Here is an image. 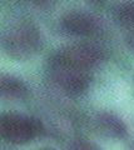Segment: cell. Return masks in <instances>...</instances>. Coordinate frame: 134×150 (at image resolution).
I'll use <instances>...</instances> for the list:
<instances>
[{
    "label": "cell",
    "instance_id": "obj_1",
    "mask_svg": "<svg viewBox=\"0 0 134 150\" xmlns=\"http://www.w3.org/2000/svg\"><path fill=\"white\" fill-rule=\"evenodd\" d=\"M43 45L41 33L30 20H19L8 25L0 33V49L5 55L24 62L39 53Z\"/></svg>",
    "mask_w": 134,
    "mask_h": 150
},
{
    "label": "cell",
    "instance_id": "obj_2",
    "mask_svg": "<svg viewBox=\"0 0 134 150\" xmlns=\"http://www.w3.org/2000/svg\"><path fill=\"white\" fill-rule=\"evenodd\" d=\"M43 123L34 116L15 111L0 114V139L9 144L24 145L44 134Z\"/></svg>",
    "mask_w": 134,
    "mask_h": 150
},
{
    "label": "cell",
    "instance_id": "obj_3",
    "mask_svg": "<svg viewBox=\"0 0 134 150\" xmlns=\"http://www.w3.org/2000/svg\"><path fill=\"white\" fill-rule=\"evenodd\" d=\"M49 73L53 81L69 96L83 95L89 89L91 83L89 70L59 62L53 56L49 60Z\"/></svg>",
    "mask_w": 134,
    "mask_h": 150
},
{
    "label": "cell",
    "instance_id": "obj_4",
    "mask_svg": "<svg viewBox=\"0 0 134 150\" xmlns=\"http://www.w3.org/2000/svg\"><path fill=\"white\" fill-rule=\"evenodd\" d=\"M52 56L59 62L90 71L104 60V51L93 44H74L57 50Z\"/></svg>",
    "mask_w": 134,
    "mask_h": 150
},
{
    "label": "cell",
    "instance_id": "obj_5",
    "mask_svg": "<svg viewBox=\"0 0 134 150\" xmlns=\"http://www.w3.org/2000/svg\"><path fill=\"white\" fill-rule=\"evenodd\" d=\"M60 26L64 33L72 36H93L99 30L96 19L84 11H69L62 18Z\"/></svg>",
    "mask_w": 134,
    "mask_h": 150
},
{
    "label": "cell",
    "instance_id": "obj_6",
    "mask_svg": "<svg viewBox=\"0 0 134 150\" xmlns=\"http://www.w3.org/2000/svg\"><path fill=\"white\" fill-rule=\"evenodd\" d=\"M95 126L103 135L114 139H124L128 135V129L124 121L115 114L101 111L95 116Z\"/></svg>",
    "mask_w": 134,
    "mask_h": 150
},
{
    "label": "cell",
    "instance_id": "obj_7",
    "mask_svg": "<svg viewBox=\"0 0 134 150\" xmlns=\"http://www.w3.org/2000/svg\"><path fill=\"white\" fill-rule=\"evenodd\" d=\"M29 96V86L23 79L11 74H0V98L20 100Z\"/></svg>",
    "mask_w": 134,
    "mask_h": 150
},
{
    "label": "cell",
    "instance_id": "obj_8",
    "mask_svg": "<svg viewBox=\"0 0 134 150\" xmlns=\"http://www.w3.org/2000/svg\"><path fill=\"white\" fill-rule=\"evenodd\" d=\"M115 19L118 24L129 31H134V1L127 0L115 9Z\"/></svg>",
    "mask_w": 134,
    "mask_h": 150
},
{
    "label": "cell",
    "instance_id": "obj_9",
    "mask_svg": "<svg viewBox=\"0 0 134 150\" xmlns=\"http://www.w3.org/2000/svg\"><path fill=\"white\" fill-rule=\"evenodd\" d=\"M69 150H101L98 145L88 139H75L69 145Z\"/></svg>",
    "mask_w": 134,
    "mask_h": 150
},
{
    "label": "cell",
    "instance_id": "obj_10",
    "mask_svg": "<svg viewBox=\"0 0 134 150\" xmlns=\"http://www.w3.org/2000/svg\"><path fill=\"white\" fill-rule=\"evenodd\" d=\"M25 1L33 4V5H36V6H48L50 4H53L55 0H25Z\"/></svg>",
    "mask_w": 134,
    "mask_h": 150
},
{
    "label": "cell",
    "instance_id": "obj_11",
    "mask_svg": "<svg viewBox=\"0 0 134 150\" xmlns=\"http://www.w3.org/2000/svg\"><path fill=\"white\" fill-rule=\"evenodd\" d=\"M89 1L94 3V4H103V3H105V1H108V0H89Z\"/></svg>",
    "mask_w": 134,
    "mask_h": 150
},
{
    "label": "cell",
    "instance_id": "obj_12",
    "mask_svg": "<svg viewBox=\"0 0 134 150\" xmlns=\"http://www.w3.org/2000/svg\"><path fill=\"white\" fill-rule=\"evenodd\" d=\"M39 150H55V149H53V148H41Z\"/></svg>",
    "mask_w": 134,
    "mask_h": 150
},
{
    "label": "cell",
    "instance_id": "obj_13",
    "mask_svg": "<svg viewBox=\"0 0 134 150\" xmlns=\"http://www.w3.org/2000/svg\"><path fill=\"white\" fill-rule=\"evenodd\" d=\"M0 150H1V149H0Z\"/></svg>",
    "mask_w": 134,
    "mask_h": 150
}]
</instances>
